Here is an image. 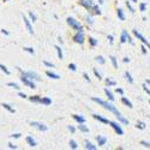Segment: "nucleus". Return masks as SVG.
<instances>
[{"instance_id":"9b49d317","label":"nucleus","mask_w":150,"mask_h":150,"mask_svg":"<svg viewBox=\"0 0 150 150\" xmlns=\"http://www.w3.org/2000/svg\"><path fill=\"white\" fill-rule=\"evenodd\" d=\"M23 21H24V24H25L27 30L29 31V34H34V29H33V25H31V21L29 18H27L24 15H23Z\"/></svg>"},{"instance_id":"6ab92c4d","label":"nucleus","mask_w":150,"mask_h":150,"mask_svg":"<svg viewBox=\"0 0 150 150\" xmlns=\"http://www.w3.org/2000/svg\"><path fill=\"white\" fill-rule=\"evenodd\" d=\"M105 94L107 95V97H108V100H109V101H112V102H113L114 100H115V97H114L113 93H112V91H110L108 88H106V89H105Z\"/></svg>"},{"instance_id":"39448f33","label":"nucleus","mask_w":150,"mask_h":150,"mask_svg":"<svg viewBox=\"0 0 150 150\" xmlns=\"http://www.w3.org/2000/svg\"><path fill=\"white\" fill-rule=\"evenodd\" d=\"M132 33H133V35H134V36H136L137 39H138V40H139V41H141L143 45H145V46H146V47L150 49V42H149V41L145 39V37H144V36H143V35H142V34H141L138 30H137V29H133V30H132Z\"/></svg>"},{"instance_id":"ea45409f","label":"nucleus","mask_w":150,"mask_h":150,"mask_svg":"<svg viewBox=\"0 0 150 150\" xmlns=\"http://www.w3.org/2000/svg\"><path fill=\"white\" fill-rule=\"evenodd\" d=\"M146 6H148L146 3H141V4H139V11H141V12H145V11H146Z\"/></svg>"},{"instance_id":"9d476101","label":"nucleus","mask_w":150,"mask_h":150,"mask_svg":"<svg viewBox=\"0 0 150 150\" xmlns=\"http://www.w3.org/2000/svg\"><path fill=\"white\" fill-rule=\"evenodd\" d=\"M21 81L23 82L24 85L29 86L30 89H36V84H35V82L31 81V79H29V78H27L25 76H21Z\"/></svg>"},{"instance_id":"a19ab883","label":"nucleus","mask_w":150,"mask_h":150,"mask_svg":"<svg viewBox=\"0 0 150 150\" xmlns=\"http://www.w3.org/2000/svg\"><path fill=\"white\" fill-rule=\"evenodd\" d=\"M93 11H94V13H95V15H101V10H100V7H98L97 5H95V6H94Z\"/></svg>"},{"instance_id":"a878e982","label":"nucleus","mask_w":150,"mask_h":150,"mask_svg":"<svg viewBox=\"0 0 150 150\" xmlns=\"http://www.w3.org/2000/svg\"><path fill=\"white\" fill-rule=\"evenodd\" d=\"M117 15L119 17L120 21H125V13H124V10L122 8H118L117 10Z\"/></svg>"},{"instance_id":"f3484780","label":"nucleus","mask_w":150,"mask_h":150,"mask_svg":"<svg viewBox=\"0 0 150 150\" xmlns=\"http://www.w3.org/2000/svg\"><path fill=\"white\" fill-rule=\"evenodd\" d=\"M72 118L76 120L78 124H84L85 122V118L83 117V115H78V114H73L72 115Z\"/></svg>"},{"instance_id":"7c9ffc66","label":"nucleus","mask_w":150,"mask_h":150,"mask_svg":"<svg viewBox=\"0 0 150 150\" xmlns=\"http://www.w3.org/2000/svg\"><path fill=\"white\" fill-rule=\"evenodd\" d=\"M0 70H1L5 74H7V76H10V74H11V72H10V70L5 66V65H3V64H0Z\"/></svg>"},{"instance_id":"c85d7f7f","label":"nucleus","mask_w":150,"mask_h":150,"mask_svg":"<svg viewBox=\"0 0 150 150\" xmlns=\"http://www.w3.org/2000/svg\"><path fill=\"white\" fill-rule=\"evenodd\" d=\"M145 126H146V125H145L144 121H137V124H136V127L139 129V130H144Z\"/></svg>"},{"instance_id":"4d7b16f0","label":"nucleus","mask_w":150,"mask_h":150,"mask_svg":"<svg viewBox=\"0 0 150 150\" xmlns=\"http://www.w3.org/2000/svg\"><path fill=\"white\" fill-rule=\"evenodd\" d=\"M1 33H3L4 35H6V36H8V35H10V33H8L6 29H3V30H1Z\"/></svg>"},{"instance_id":"20e7f679","label":"nucleus","mask_w":150,"mask_h":150,"mask_svg":"<svg viewBox=\"0 0 150 150\" xmlns=\"http://www.w3.org/2000/svg\"><path fill=\"white\" fill-rule=\"evenodd\" d=\"M127 41H129L131 45H134V42H133V40L131 39V36H130V34L127 33V30H122V31H121V35H120V43H126Z\"/></svg>"},{"instance_id":"f8f14e48","label":"nucleus","mask_w":150,"mask_h":150,"mask_svg":"<svg viewBox=\"0 0 150 150\" xmlns=\"http://www.w3.org/2000/svg\"><path fill=\"white\" fill-rule=\"evenodd\" d=\"M96 141H97V144H98L100 146H103V145H106V143H107V137L100 134V136L96 137Z\"/></svg>"},{"instance_id":"4be33fe9","label":"nucleus","mask_w":150,"mask_h":150,"mask_svg":"<svg viewBox=\"0 0 150 150\" xmlns=\"http://www.w3.org/2000/svg\"><path fill=\"white\" fill-rule=\"evenodd\" d=\"M31 102H34V103H40L41 102V96H39V95H34V96H30V97H28Z\"/></svg>"},{"instance_id":"412c9836","label":"nucleus","mask_w":150,"mask_h":150,"mask_svg":"<svg viewBox=\"0 0 150 150\" xmlns=\"http://www.w3.org/2000/svg\"><path fill=\"white\" fill-rule=\"evenodd\" d=\"M78 130H79L81 132H83V133H88V132H89V127L86 126L85 124H79V125H78Z\"/></svg>"},{"instance_id":"de8ad7c7","label":"nucleus","mask_w":150,"mask_h":150,"mask_svg":"<svg viewBox=\"0 0 150 150\" xmlns=\"http://www.w3.org/2000/svg\"><path fill=\"white\" fill-rule=\"evenodd\" d=\"M142 88H143V90L150 96V90H149V88H148V86H146V84H143V86H142Z\"/></svg>"},{"instance_id":"7ed1b4c3","label":"nucleus","mask_w":150,"mask_h":150,"mask_svg":"<svg viewBox=\"0 0 150 150\" xmlns=\"http://www.w3.org/2000/svg\"><path fill=\"white\" fill-rule=\"evenodd\" d=\"M66 22H67V24H69V25H70L73 30H76V31H83V25L81 24L79 21L74 19L73 17H69V18L66 19Z\"/></svg>"},{"instance_id":"0eeeda50","label":"nucleus","mask_w":150,"mask_h":150,"mask_svg":"<svg viewBox=\"0 0 150 150\" xmlns=\"http://www.w3.org/2000/svg\"><path fill=\"white\" fill-rule=\"evenodd\" d=\"M108 124L112 126V129L114 130V132H115L117 134H119V136H122V134H124V130H122V127L120 126V124H118V122H115V121H110V120H109Z\"/></svg>"},{"instance_id":"5fc2aeb1","label":"nucleus","mask_w":150,"mask_h":150,"mask_svg":"<svg viewBox=\"0 0 150 150\" xmlns=\"http://www.w3.org/2000/svg\"><path fill=\"white\" fill-rule=\"evenodd\" d=\"M108 40H109L110 43H113V42H114V37H113V35H109V36H108Z\"/></svg>"},{"instance_id":"09e8293b","label":"nucleus","mask_w":150,"mask_h":150,"mask_svg":"<svg viewBox=\"0 0 150 150\" xmlns=\"http://www.w3.org/2000/svg\"><path fill=\"white\" fill-rule=\"evenodd\" d=\"M69 130H70L71 133H74V132H76V127L72 126V125H70V126H69Z\"/></svg>"},{"instance_id":"423d86ee","label":"nucleus","mask_w":150,"mask_h":150,"mask_svg":"<svg viewBox=\"0 0 150 150\" xmlns=\"http://www.w3.org/2000/svg\"><path fill=\"white\" fill-rule=\"evenodd\" d=\"M78 4H79L81 6H83V7H85L88 11H93V8H94V6H95V4H94L93 0H79Z\"/></svg>"},{"instance_id":"58836bf2","label":"nucleus","mask_w":150,"mask_h":150,"mask_svg":"<svg viewBox=\"0 0 150 150\" xmlns=\"http://www.w3.org/2000/svg\"><path fill=\"white\" fill-rule=\"evenodd\" d=\"M23 51H25V52H28V53H30V54H35V51H34V48H31V47H23Z\"/></svg>"},{"instance_id":"0e129e2a","label":"nucleus","mask_w":150,"mask_h":150,"mask_svg":"<svg viewBox=\"0 0 150 150\" xmlns=\"http://www.w3.org/2000/svg\"><path fill=\"white\" fill-rule=\"evenodd\" d=\"M4 1H8V0H4Z\"/></svg>"},{"instance_id":"49530a36","label":"nucleus","mask_w":150,"mask_h":150,"mask_svg":"<svg viewBox=\"0 0 150 150\" xmlns=\"http://www.w3.org/2000/svg\"><path fill=\"white\" fill-rule=\"evenodd\" d=\"M85 19H86V22H88V23L90 24V25H93V24H94V19H93L91 17H89V16H86V17H85Z\"/></svg>"},{"instance_id":"1a4fd4ad","label":"nucleus","mask_w":150,"mask_h":150,"mask_svg":"<svg viewBox=\"0 0 150 150\" xmlns=\"http://www.w3.org/2000/svg\"><path fill=\"white\" fill-rule=\"evenodd\" d=\"M73 41L78 43V45H83L84 41H85V36H84V33L83 31H77V34L73 36Z\"/></svg>"},{"instance_id":"052dcab7","label":"nucleus","mask_w":150,"mask_h":150,"mask_svg":"<svg viewBox=\"0 0 150 150\" xmlns=\"http://www.w3.org/2000/svg\"><path fill=\"white\" fill-rule=\"evenodd\" d=\"M145 84H148V85H150V79H146V81H145Z\"/></svg>"},{"instance_id":"72a5a7b5","label":"nucleus","mask_w":150,"mask_h":150,"mask_svg":"<svg viewBox=\"0 0 150 150\" xmlns=\"http://www.w3.org/2000/svg\"><path fill=\"white\" fill-rule=\"evenodd\" d=\"M43 65L47 66V67H51V69H54V67H55V65L53 64V62L48 61V60H43Z\"/></svg>"},{"instance_id":"f03ea898","label":"nucleus","mask_w":150,"mask_h":150,"mask_svg":"<svg viewBox=\"0 0 150 150\" xmlns=\"http://www.w3.org/2000/svg\"><path fill=\"white\" fill-rule=\"evenodd\" d=\"M17 69L21 71L22 76H25L27 78H29V79H31V81H34V82H40V81H41L40 74L36 73L35 71H22V69H19V67H17Z\"/></svg>"},{"instance_id":"f257e3e1","label":"nucleus","mask_w":150,"mask_h":150,"mask_svg":"<svg viewBox=\"0 0 150 150\" xmlns=\"http://www.w3.org/2000/svg\"><path fill=\"white\" fill-rule=\"evenodd\" d=\"M91 100L94 102H96V103H98L100 106H102L105 109H107V110H109V112H112V113H114L115 115L118 114V113H120V112L117 109V107L114 106V105H112V103H109V102H107V101H105V100H101V98H98V97H91Z\"/></svg>"},{"instance_id":"6e6d98bb","label":"nucleus","mask_w":150,"mask_h":150,"mask_svg":"<svg viewBox=\"0 0 150 150\" xmlns=\"http://www.w3.org/2000/svg\"><path fill=\"white\" fill-rule=\"evenodd\" d=\"M7 145H8V148H10V149H17V146H16V145H13L12 143H8Z\"/></svg>"},{"instance_id":"dca6fc26","label":"nucleus","mask_w":150,"mask_h":150,"mask_svg":"<svg viewBox=\"0 0 150 150\" xmlns=\"http://www.w3.org/2000/svg\"><path fill=\"white\" fill-rule=\"evenodd\" d=\"M42 105L45 106H49V105H52V98L51 97H48V96H45V97H41V102Z\"/></svg>"},{"instance_id":"aec40b11","label":"nucleus","mask_w":150,"mask_h":150,"mask_svg":"<svg viewBox=\"0 0 150 150\" xmlns=\"http://www.w3.org/2000/svg\"><path fill=\"white\" fill-rule=\"evenodd\" d=\"M117 119H118L121 124H124V125H129V120L125 118V117H122L121 113H118V114H117Z\"/></svg>"},{"instance_id":"ddd939ff","label":"nucleus","mask_w":150,"mask_h":150,"mask_svg":"<svg viewBox=\"0 0 150 150\" xmlns=\"http://www.w3.org/2000/svg\"><path fill=\"white\" fill-rule=\"evenodd\" d=\"M25 141H27V143L29 144V146H31V148H35V146L37 145V142L35 141V138H34L33 136H27Z\"/></svg>"},{"instance_id":"864d4df0","label":"nucleus","mask_w":150,"mask_h":150,"mask_svg":"<svg viewBox=\"0 0 150 150\" xmlns=\"http://www.w3.org/2000/svg\"><path fill=\"white\" fill-rule=\"evenodd\" d=\"M115 91H117L118 94H120V95H124V90H122L121 88H117V89H115Z\"/></svg>"},{"instance_id":"13d9d810","label":"nucleus","mask_w":150,"mask_h":150,"mask_svg":"<svg viewBox=\"0 0 150 150\" xmlns=\"http://www.w3.org/2000/svg\"><path fill=\"white\" fill-rule=\"evenodd\" d=\"M122 61H124V62H130V58H127V57H125Z\"/></svg>"},{"instance_id":"8fccbe9b","label":"nucleus","mask_w":150,"mask_h":150,"mask_svg":"<svg viewBox=\"0 0 150 150\" xmlns=\"http://www.w3.org/2000/svg\"><path fill=\"white\" fill-rule=\"evenodd\" d=\"M83 77L85 78L86 82H90V77H89V74H88V73H83Z\"/></svg>"},{"instance_id":"6e6552de","label":"nucleus","mask_w":150,"mask_h":150,"mask_svg":"<svg viewBox=\"0 0 150 150\" xmlns=\"http://www.w3.org/2000/svg\"><path fill=\"white\" fill-rule=\"evenodd\" d=\"M30 126H33V127L37 129L39 131H42V132H46V131L48 130V126H46L45 124L39 122V121H31V122H30Z\"/></svg>"},{"instance_id":"79ce46f5","label":"nucleus","mask_w":150,"mask_h":150,"mask_svg":"<svg viewBox=\"0 0 150 150\" xmlns=\"http://www.w3.org/2000/svg\"><path fill=\"white\" fill-rule=\"evenodd\" d=\"M69 69H70L72 72H76V71H77V66H76V64H73V62H71V64L69 65Z\"/></svg>"},{"instance_id":"680f3d73","label":"nucleus","mask_w":150,"mask_h":150,"mask_svg":"<svg viewBox=\"0 0 150 150\" xmlns=\"http://www.w3.org/2000/svg\"><path fill=\"white\" fill-rule=\"evenodd\" d=\"M132 3H138V0H131Z\"/></svg>"},{"instance_id":"3c124183","label":"nucleus","mask_w":150,"mask_h":150,"mask_svg":"<svg viewBox=\"0 0 150 150\" xmlns=\"http://www.w3.org/2000/svg\"><path fill=\"white\" fill-rule=\"evenodd\" d=\"M141 49H142V53H143V54H146V46H145V45H142Z\"/></svg>"},{"instance_id":"bf43d9fd","label":"nucleus","mask_w":150,"mask_h":150,"mask_svg":"<svg viewBox=\"0 0 150 150\" xmlns=\"http://www.w3.org/2000/svg\"><path fill=\"white\" fill-rule=\"evenodd\" d=\"M58 41H59V43H61V45L64 43V41H62V39H61V36H59V37H58Z\"/></svg>"},{"instance_id":"c03bdc74","label":"nucleus","mask_w":150,"mask_h":150,"mask_svg":"<svg viewBox=\"0 0 150 150\" xmlns=\"http://www.w3.org/2000/svg\"><path fill=\"white\" fill-rule=\"evenodd\" d=\"M21 133H12L10 137H11V138H15V139H18V138H21Z\"/></svg>"},{"instance_id":"c9c22d12","label":"nucleus","mask_w":150,"mask_h":150,"mask_svg":"<svg viewBox=\"0 0 150 150\" xmlns=\"http://www.w3.org/2000/svg\"><path fill=\"white\" fill-rule=\"evenodd\" d=\"M29 19H30V21H31L33 23L37 21V17H36V15L34 13V12H33V11H30V12H29Z\"/></svg>"},{"instance_id":"2f4dec72","label":"nucleus","mask_w":150,"mask_h":150,"mask_svg":"<svg viewBox=\"0 0 150 150\" xmlns=\"http://www.w3.org/2000/svg\"><path fill=\"white\" fill-rule=\"evenodd\" d=\"M106 84L109 85V86H114L117 84V82L114 79H112V78H106Z\"/></svg>"},{"instance_id":"69168bd1","label":"nucleus","mask_w":150,"mask_h":150,"mask_svg":"<svg viewBox=\"0 0 150 150\" xmlns=\"http://www.w3.org/2000/svg\"><path fill=\"white\" fill-rule=\"evenodd\" d=\"M149 105H150V100H149Z\"/></svg>"},{"instance_id":"c756f323","label":"nucleus","mask_w":150,"mask_h":150,"mask_svg":"<svg viewBox=\"0 0 150 150\" xmlns=\"http://www.w3.org/2000/svg\"><path fill=\"white\" fill-rule=\"evenodd\" d=\"M95 60L98 62V64H101V65L106 64V59H105L102 55H98V57H96V58H95Z\"/></svg>"},{"instance_id":"f704fd0d","label":"nucleus","mask_w":150,"mask_h":150,"mask_svg":"<svg viewBox=\"0 0 150 150\" xmlns=\"http://www.w3.org/2000/svg\"><path fill=\"white\" fill-rule=\"evenodd\" d=\"M109 59H110V61H112V64H113V67H114V69H118V61H117V58L112 55Z\"/></svg>"},{"instance_id":"4c0bfd02","label":"nucleus","mask_w":150,"mask_h":150,"mask_svg":"<svg viewBox=\"0 0 150 150\" xmlns=\"http://www.w3.org/2000/svg\"><path fill=\"white\" fill-rule=\"evenodd\" d=\"M70 148H71V149H78V144H77V142H76V141H73V139H71V141H70Z\"/></svg>"},{"instance_id":"a18cd8bd","label":"nucleus","mask_w":150,"mask_h":150,"mask_svg":"<svg viewBox=\"0 0 150 150\" xmlns=\"http://www.w3.org/2000/svg\"><path fill=\"white\" fill-rule=\"evenodd\" d=\"M141 144H142L144 148H149V149H150V143H149V142H146V141H142Z\"/></svg>"},{"instance_id":"603ef678","label":"nucleus","mask_w":150,"mask_h":150,"mask_svg":"<svg viewBox=\"0 0 150 150\" xmlns=\"http://www.w3.org/2000/svg\"><path fill=\"white\" fill-rule=\"evenodd\" d=\"M18 96H19V97H22V98H28V96H27L25 94H24V93H22V91H19V93H18Z\"/></svg>"},{"instance_id":"5701e85b","label":"nucleus","mask_w":150,"mask_h":150,"mask_svg":"<svg viewBox=\"0 0 150 150\" xmlns=\"http://www.w3.org/2000/svg\"><path fill=\"white\" fill-rule=\"evenodd\" d=\"M85 149H86V150H96L97 146L94 145V144H93L91 142H89V141H85Z\"/></svg>"},{"instance_id":"473e14b6","label":"nucleus","mask_w":150,"mask_h":150,"mask_svg":"<svg viewBox=\"0 0 150 150\" xmlns=\"http://www.w3.org/2000/svg\"><path fill=\"white\" fill-rule=\"evenodd\" d=\"M7 85H8V86H11V88L16 89V90H19V89H21V86H19L17 83H15V82H10V83H7Z\"/></svg>"},{"instance_id":"a211bd4d","label":"nucleus","mask_w":150,"mask_h":150,"mask_svg":"<svg viewBox=\"0 0 150 150\" xmlns=\"http://www.w3.org/2000/svg\"><path fill=\"white\" fill-rule=\"evenodd\" d=\"M121 102L125 105V106H127L129 108H133V105H132V102L130 101V100L127 98V97H125V96H122L121 97Z\"/></svg>"},{"instance_id":"393cba45","label":"nucleus","mask_w":150,"mask_h":150,"mask_svg":"<svg viewBox=\"0 0 150 150\" xmlns=\"http://www.w3.org/2000/svg\"><path fill=\"white\" fill-rule=\"evenodd\" d=\"M1 106H3L7 112H10V113H16V109L12 107V106H10V105H7V103H1Z\"/></svg>"},{"instance_id":"37998d69","label":"nucleus","mask_w":150,"mask_h":150,"mask_svg":"<svg viewBox=\"0 0 150 150\" xmlns=\"http://www.w3.org/2000/svg\"><path fill=\"white\" fill-rule=\"evenodd\" d=\"M94 73H95V76L98 78V79H102V76H101V73H100L98 71H97V69H94Z\"/></svg>"},{"instance_id":"2eb2a0df","label":"nucleus","mask_w":150,"mask_h":150,"mask_svg":"<svg viewBox=\"0 0 150 150\" xmlns=\"http://www.w3.org/2000/svg\"><path fill=\"white\" fill-rule=\"evenodd\" d=\"M46 74H47V76H48L49 78H52V79H57V81L61 78V77L59 76V74H58V73H55V72H52V71H47V72H46Z\"/></svg>"},{"instance_id":"e2e57ef3","label":"nucleus","mask_w":150,"mask_h":150,"mask_svg":"<svg viewBox=\"0 0 150 150\" xmlns=\"http://www.w3.org/2000/svg\"><path fill=\"white\" fill-rule=\"evenodd\" d=\"M98 3L100 4H103V0H98Z\"/></svg>"},{"instance_id":"bb28decb","label":"nucleus","mask_w":150,"mask_h":150,"mask_svg":"<svg viewBox=\"0 0 150 150\" xmlns=\"http://www.w3.org/2000/svg\"><path fill=\"white\" fill-rule=\"evenodd\" d=\"M89 43H90V46H91V47H96V46L98 45V41L95 39V37L90 36V37H89Z\"/></svg>"},{"instance_id":"e433bc0d","label":"nucleus","mask_w":150,"mask_h":150,"mask_svg":"<svg viewBox=\"0 0 150 150\" xmlns=\"http://www.w3.org/2000/svg\"><path fill=\"white\" fill-rule=\"evenodd\" d=\"M125 4H126V6L129 7V10L131 11V13H134V12H136V11H134V8H133V6L131 5V0H127V1H126V3H125Z\"/></svg>"},{"instance_id":"cd10ccee","label":"nucleus","mask_w":150,"mask_h":150,"mask_svg":"<svg viewBox=\"0 0 150 150\" xmlns=\"http://www.w3.org/2000/svg\"><path fill=\"white\" fill-rule=\"evenodd\" d=\"M125 77H126V79H127V82L130 83V84H133V78H132V76H131V73L129 72V71H126L125 72Z\"/></svg>"},{"instance_id":"b1692460","label":"nucleus","mask_w":150,"mask_h":150,"mask_svg":"<svg viewBox=\"0 0 150 150\" xmlns=\"http://www.w3.org/2000/svg\"><path fill=\"white\" fill-rule=\"evenodd\" d=\"M54 48H55V51H57V53H58V58H59L60 60H61V59H64V53H62L61 47H60V46H55Z\"/></svg>"},{"instance_id":"4468645a","label":"nucleus","mask_w":150,"mask_h":150,"mask_svg":"<svg viewBox=\"0 0 150 150\" xmlns=\"http://www.w3.org/2000/svg\"><path fill=\"white\" fill-rule=\"evenodd\" d=\"M93 118H94L95 120L100 121V122H102V124H108V122H109V120H108L107 118H105V117H102V115H98V114H94Z\"/></svg>"}]
</instances>
